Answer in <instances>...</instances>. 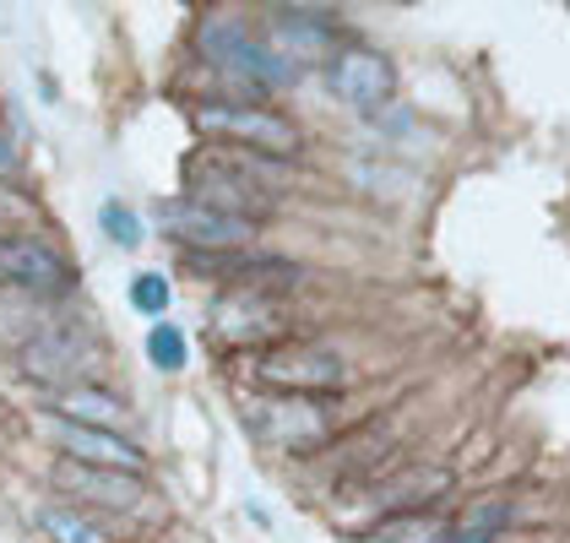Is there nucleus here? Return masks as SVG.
I'll return each mask as SVG.
<instances>
[{"instance_id": "nucleus-22", "label": "nucleus", "mask_w": 570, "mask_h": 543, "mask_svg": "<svg viewBox=\"0 0 570 543\" xmlns=\"http://www.w3.org/2000/svg\"><path fill=\"white\" fill-rule=\"evenodd\" d=\"M11 169H17V147L0 136V175H11Z\"/></svg>"}, {"instance_id": "nucleus-10", "label": "nucleus", "mask_w": 570, "mask_h": 543, "mask_svg": "<svg viewBox=\"0 0 570 543\" xmlns=\"http://www.w3.org/2000/svg\"><path fill=\"white\" fill-rule=\"evenodd\" d=\"M0 283L22 288V294H66L77 283V272L55 245L17 234V239H0Z\"/></svg>"}, {"instance_id": "nucleus-11", "label": "nucleus", "mask_w": 570, "mask_h": 543, "mask_svg": "<svg viewBox=\"0 0 570 543\" xmlns=\"http://www.w3.org/2000/svg\"><path fill=\"white\" fill-rule=\"evenodd\" d=\"M55 446L66 452L71 467L131 473V478H141V467H147L141 446H131V441H126V435H115V430H88V424H66V418H55Z\"/></svg>"}, {"instance_id": "nucleus-15", "label": "nucleus", "mask_w": 570, "mask_h": 543, "mask_svg": "<svg viewBox=\"0 0 570 543\" xmlns=\"http://www.w3.org/2000/svg\"><path fill=\"white\" fill-rule=\"evenodd\" d=\"M60 484H82V495L104 500V505H115V511H131L136 500H141V478L131 473H98V467H60Z\"/></svg>"}, {"instance_id": "nucleus-17", "label": "nucleus", "mask_w": 570, "mask_h": 543, "mask_svg": "<svg viewBox=\"0 0 570 543\" xmlns=\"http://www.w3.org/2000/svg\"><path fill=\"white\" fill-rule=\"evenodd\" d=\"M39 527L49 533V543H115V533H104L88 511H77V505H45Z\"/></svg>"}, {"instance_id": "nucleus-16", "label": "nucleus", "mask_w": 570, "mask_h": 543, "mask_svg": "<svg viewBox=\"0 0 570 543\" xmlns=\"http://www.w3.org/2000/svg\"><path fill=\"white\" fill-rule=\"evenodd\" d=\"M392 511H435V500L451 490V467H430V462H419V467H407L402 478L392 484Z\"/></svg>"}, {"instance_id": "nucleus-9", "label": "nucleus", "mask_w": 570, "mask_h": 543, "mask_svg": "<svg viewBox=\"0 0 570 543\" xmlns=\"http://www.w3.org/2000/svg\"><path fill=\"white\" fill-rule=\"evenodd\" d=\"M202 49L218 60L223 71H234V77H245V82H256V88H283V82L294 77V60H288V55L256 45V39H250L245 28H234V22H213Z\"/></svg>"}, {"instance_id": "nucleus-1", "label": "nucleus", "mask_w": 570, "mask_h": 543, "mask_svg": "<svg viewBox=\"0 0 570 543\" xmlns=\"http://www.w3.org/2000/svg\"><path fill=\"white\" fill-rule=\"evenodd\" d=\"M185 201L256 228L277 207V164L239 147H202L185 158Z\"/></svg>"}, {"instance_id": "nucleus-7", "label": "nucleus", "mask_w": 570, "mask_h": 543, "mask_svg": "<svg viewBox=\"0 0 570 543\" xmlns=\"http://www.w3.org/2000/svg\"><path fill=\"white\" fill-rule=\"evenodd\" d=\"M213 337L228 348H277L288 343V316L277 305V294L262 288H228L218 305H213Z\"/></svg>"}, {"instance_id": "nucleus-13", "label": "nucleus", "mask_w": 570, "mask_h": 543, "mask_svg": "<svg viewBox=\"0 0 570 543\" xmlns=\"http://www.w3.org/2000/svg\"><path fill=\"white\" fill-rule=\"evenodd\" d=\"M358 543H445L440 511H386Z\"/></svg>"}, {"instance_id": "nucleus-5", "label": "nucleus", "mask_w": 570, "mask_h": 543, "mask_svg": "<svg viewBox=\"0 0 570 543\" xmlns=\"http://www.w3.org/2000/svg\"><path fill=\"white\" fill-rule=\"evenodd\" d=\"M256 381L272 386L277 397H337L348 386V364L332 348H299V343H277L256 359Z\"/></svg>"}, {"instance_id": "nucleus-6", "label": "nucleus", "mask_w": 570, "mask_h": 543, "mask_svg": "<svg viewBox=\"0 0 570 543\" xmlns=\"http://www.w3.org/2000/svg\"><path fill=\"white\" fill-rule=\"evenodd\" d=\"M326 88L337 103H348L358 115H381L396 98V66L392 55L370 45H343L332 60H326Z\"/></svg>"}, {"instance_id": "nucleus-12", "label": "nucleus", "mask_w": 570, "mask_h": 543, "mask_svg": "<svg viewBox=\"0 0 570 543\" xmlns=\"http://www.w3.org/2000/svg\"><path fill=\"white\" fill-rule=\"evenodd\" d=\"M49 407H55V418L88 424V430H115V435H120V424H126V403H120L115 392H98V386H71V392H60Z\"/></svg>"}, {"instance_id": "nucleus-2", "label": "nucleus", "mask_w": 570, "mask_h": 543, "mask_svg": "<svg viewBox=\"0 0 570 543\" xmlns=\"http://www.w3.org/2000/svg\"><path fill=\"white\" fill-rule=\"evenodd\" d=\"M190 126L207 136V147H239L272 164H294L305 152V131L272 109V103H250V98H207L190 103Z\"/></svg>"}, {"instance_id": "nucleus-4", "label": "nucleus", "mask_w": 570, "mask_h": 543, "mask_svg": "<svg viewBox=\"0 0 570 543\" xmlns=\"http://www.w3.org/2000/svg\"><path fill=\"white\" fill-rule=\"evenodd\" d=\"M17 369L39 386H55V392H71V386H92L98 375V343L77 326H45L33 332L22 348H17Z\"/></svg>"}, {"instance_id": "nucleus-14", "label": "nucleus", "mask_w": 570, "mask_h": 543, "mask_svg": "<svg viewBox=\"0 0 570 543\" xmlns=\"http://www.w3.org/2000/svg\"><path fill=\"white\" fill-rule=\"evenodd\" d=\"M511 527V505L505 500H473L462 516L445 522V543H494Z\"/></svg>"}, {"instance_id": "nucleus-8", "label": "nucleus", "mask_w": 570, "mask_h": 543, "mask_svg": "<svg viewBox=\"0 0 570 543\" xmlns=\"http://www.w3.org/2000/svg\"><path fill=\"white\" fill-rule=\"evenodd\" d=\"M158 234H169L185 256H218V250H245L256 228L218 218V213L175 196V201H158Z\"/></svg>"}, {"instance_id": "nucleus-18", "label": "nucleus", "mask_w": 570, "mask_h": 543, "mask_svg": "<svg viewBox=\"0 0 570 543\" xmlns=\"http://www.w3.org/2000/svg\"><path fill=\"white\" fill-rule=\"evenodd\" d=\"M147 359H153V369H164V375L185 369V359H190L185 332H179V326H169V320H158V326L147 332Z\"/></svg>"}, {"instance_id": "nucleus-20", "label": "nucleus", "mask_w": 570, "mask_h": 543, "mask_svg": "<svg viewBox=\"0 0 570 543\" xmlns=\"http://www.w3.org/2000/svg\"><path fill=\"white\" fill-rule=\"evenodd\" d=\"M131 305L141 310V316H153V326H158V316L169 310V277H164V272H136L131 277Z\"/></svg>"}, {"instance_id": "nucleus-21", "label": "nucleus", "mask_w": 570, "mask_h": 543, "mask_svg": "<svg viewBox=\"0 0 570 543\" xmlns=\"http://www.w3.org/2000/svg\"><path fill=\"white\" fill-rule=\"evenodd\" d=\"M98 224H104V234H109L120 250L141 245V218H136L126 201H104V207H98Z\"/></svg>"}, {"instance_id": "nucleus-19", "label": "nucleus", "mask_w": 570, "mask_h": 543, "mask_svg": "<svg viewBox=\"0 0 570 543\" xmlns=\"http://www.w3.org/2000/svg\"><path fill=\"white\" fill-rule=\"evenodd\" d=\"M39 218V201L22 190V185H6L0 180V239H17V228Z\"/></svg>"}, {"instance_id": "nucleus-3", "label": "nucleus", "mask_w": 570, "mask_h": 543, "mask_svg": "<svg viewBox=\"0 0 570 543\" xmlns=\"http://www.w3.org/2000/svg\"><path fill=\"white\" fill-rule=\"evenodd\" d=\"M245 424L262 446L277 452H321L332 441V397H256L245 403Z\"/></svg>"}]
</instances>
